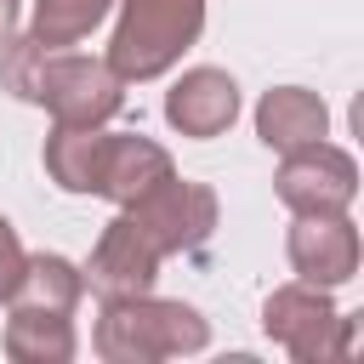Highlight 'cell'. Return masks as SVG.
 Segmentation results:
<instances>
[{"instance_id": "5b68a950", "label": "cell", "mask_w": 364, "mask_h": 364, "mask_svg": "<svg viewBox=\"0 0 364 364\" xmlns=\"http://www.w3.org/2000/svg\"><path fill=\"white\" fill-rule=\"evenodd\" d=\"M142 239L159 250V256H176V250H199L216 228V193L205 182H188V176H165L154 193H142L136 205H119Z\"/></svg>"}, {"instance_id": "6da1fadb", "label": "cell", "mask_w": 364, "mask_h": 364, "mask_svg": "<svg viewBox=\"0 0 364 364\" xmlns=\"http://www.w3.org/2000/svg\"><path fill=\"white\" fill-rule=\"evenodd\" d=\"M0 85L23 102H40L51 125H108L125 108V80L108 68V57L40 46L34 34H11L0 46Z\"/></svg>"}, {"instance_id": "2e32d148", "label": "cell", "mask_w": 364, "mask_h": 364, "mask_svg": "<svg viewBox=\"0 0 364 364\" xmlns=\"http://www.w3.org/2000/svg\"><path fill=\"white\" fill-rule=\"evenodd\" d=\"M23 262H28V250H23V239H17V228L0 216V301L11 296V284H17V273H23Z\"/></svg>"}, {"instance_id": "30bf717a", "label": "cell", "mask_w": 364, "mask_h": 364, "mask_svg": "<svg viewBox=\"0 0 364 364\" xmlns=\"http://www.w3.org/2000/svg\"><path fill=\"white\" fill-rule=\"evenodd\" d=\"M165 176H176V165H171V154H165L154 136L108 131V142H102V176H97V193H102V199L136 205V199L154 193Z\"/></svg>"}, {"instance_id": "8fae6325", "label": "cell", "mask_w": 364, "mask_h": 364, "mask_svg": "<svg viewBox=\"0 0 364 364\" xmlns=\"http://www.w3.org/2000/svg\"><path fill=\"white\" fill-rule=\"evenodd\" d=\"M80 296H85V273H80L68 256H57V250H40V256H28V262H23V273H17L11 296H6V313L74 318Z\"/></svg>"}, {"instance_id": "e0dca14e", "label": "cell", "mask_w": 364, "mask_h": 364, "mask_svg": "<svg viewBox=\"0 0 364 364\" xmlns=\"http://www.w3.org/2000/svg\"><path fill=\"white\" fill-rule=\"evenodd\" d=\"M17 34V0H0V46Z\"/></svg>"}, {"instance_id": "7c38bea8", "label": "cell", "mask_w": 364, "mask_h": 364, "mask_svg": "<svg viewBox=\"0 0 364 364\" xmlns=\"http://www.w3.org/2000/svg\"><path fill=\"white\" fill-rule=\"evenodd\" d=\"M330 131V108L318 91L307 85H273L262 102H256V136L273 148V154H290V148H307Z\"/></svg>"}, {"instance_id": "4fadbf2b", "label": "cell", "mask_w": 364, "mask_h": 364, "mask_svg": "<svg viewBox=\"0 0 364 364\" xmlns=\"http://www.w3.org/2000/svg\"><path fill=\"white\" fill-rule=\"evenodd\" d=\"M102 142H108L102 125H51V136H46V176L63 193H97Z\"/></svg>"}, {"instance_id": "277c9868", "label": "cell", "mask_w": 364, "mask_h": 364, "mask_svg": "<svg viewBox=\"0 0 364 364\" xmlns=\"http://www.w3.org/2000/svg\"><path fill=\"white\" fill-rule=\"evenodd\" d=\"M262 330L267 341H279L296 364H324V358H347L353 353V318L336 313L324 284H279L262 301Z\"/></svg>"}, {"instance_id": "8992f818", "label": "cell", "mask_w": 364, "mask_h": 364, "mask_svg": "<svg viewBox=\"0 0 364 364\" xmlns=\"http://www.w3.org/2000/svg\"><path fill=\"white\" fill-rule=\"evenodd\" d=\"M279 199L296 210V216H324V210H347L358 199V165L347 148L336 142H307V148H290L279 159V176H273Z\"/></svg>"}, {"instance_id": "3957f363", "label": "cell", "mask_w": 364, "mask_h": 364, "mask_svg": "<svg viewBox=\"0 0 364 364\" xmlns=\"http://www.w3.org/2000/svg\"><path fill=\"white\" fill-rule=\"evenodd\" d=\"M205 28V0H119V23L108 40V68L125 85L159 80L182 63V51Z\"/></svg>"}, {"instance_id": "ba28073f", "label": "cell", "mask_w": 364, "mask_h": 364, "mask_svg": "<svg viewBox=\"0 0 364 364\" xmlns=\"http://www.w3.org/2000/svg\"><path fill=\"white\" fill-rule=\"evenodd\" d=\"M159 250L142 239V228L119 210L108 228H102V239H97V250H91V262L80 267L85 273V284L102 296V301H114V296H142V290H154V279H159Z\"/></svg>"}, {"instance_id": "52a82bcc", "label": "cell", "mask_w": 364, "mask_h": 364, "mask_svg": "<svg viewBox=\"0 0 364 364\" xmlns=\"http://www.w3.org/2000/svg\"><path fill=\"white\" fill-rule=\"evenodd\" d=\"M284 256L307 284H347L358 273V228L347 222V210H324V216H296L284 233Z\"/></svg>"}, {"instance_id": "9a60e30c", "label": "cell", "mask_w": 364, "mask_h": 364, "mask_svg": "<svg viewBox=\"0 0 364 364\" xmlns=\"http://www.w3.org/2000/svg\"><path fill=\"white\" fill-rule=\"evenodd\" d=\"M108 11H114V0H34L28 34L40 46H80Z\"/></svg>"}, {"instance_id": "7a4b0ae2", "label": "cell", "mask_w": 364, "mask_h": 364, "mask_svg": "<svg viewBox=\"0 0 364 364\" xmlns=\"http://www.w3.org/2000/svg\"><path fill=\"white\" fill-rule=\"evenodd\" d=\"M205 341H210L205 313L188 301H165L154 290L102 301L97 330H91V347L102 364H159V358L205 353Z\"/></svg>"}, {"instance_id": "5bb4252c", "label": "cell", "mask_w": 364, "mask_h": 364, "mask_svg": "<svg viewBox=\"0 0 364 364\" xmlns=\"http://www.w3.org/2000/svg\"><path fill=\"white\" fill-rule=\"evenodd\" d=\"M74 353H80L74 318L6 313V358H17V364H68Z\"/></svg>"}, {"instance_id": "9c48e42d", "label": "cell", "mask_w": 364, "mask_h": 364, "mask_svg": "<svg viewBox=\"0 0 364 364\" xmlns=\"http://www.w3.org/2000/svg\"><path fill=\"white\" fill-rule=\"evenodd\" d=\"M165 119H171V131H182L193 142L222 136L239 119V85H233V74L228 68H188L165 91Z\"/></svg>"}]
</instances>
